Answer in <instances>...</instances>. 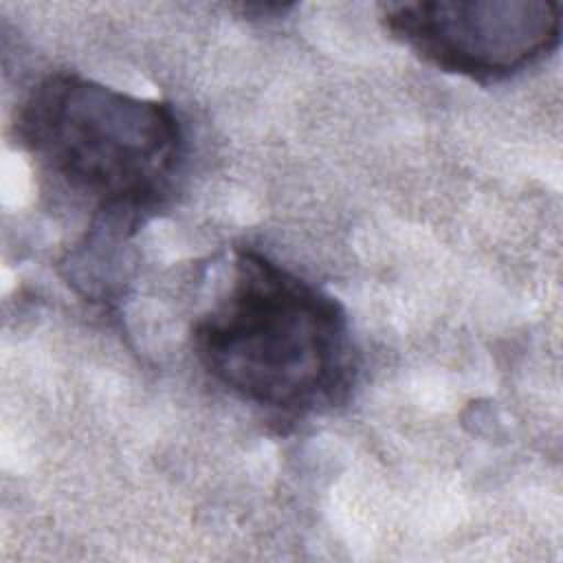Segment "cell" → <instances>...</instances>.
<instances>
[{
  "label": "cell",
  "mask_w": 563,
  "mask_h": 563,
  "mask_svg": "<svg viewBox=\"0 0 563 563\" xmlns=\"http://www.w3.org/2000/svg\"><path fill=\"white\" fill-rule=\"evenodd\" d=\"M191 343L220 385L286 416L341 407L356 385L339 299L253 249H238L229 290L196 321Z\"/></svg>",
  "instance_id": "cell-1"
},
{
  "label": "cell",
  "mask_w": 563,
  "mask_h": 563,
  "mask_svg": "<svg viewBox=\"0 0 563 563\" xmlns=\"http://www.w3.org/2000/svg\"><path fill=\"white\" fill-rule=\"evenodd\" d=\"M15 134L40 167L92 202L97 229L123 238L167 202L185 156L169 103L73 73L48 75L31 88Z\"/></svg>",
  "instance_id": "cell-2"
},
{
  "label": "cell",
  "mask_w": 563,
  "mask_h": 563,
  "mask_svg": "<svg viewBox=\"0 0 563 563\" xmlns=\"http://www.w3.org/2000/svg\"><path fill=\"white\" fill-rule=\"evenodd\" d=\"M380 18L427 64L475 81L510 77L561 40V7L548 0L389 2Z\"/></svg>",
  "instance_id": "cell-3"
}]
</instances>
